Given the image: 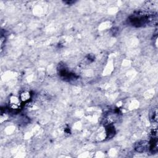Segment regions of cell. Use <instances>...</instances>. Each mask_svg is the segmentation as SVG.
Returning <instances> with one entry per match:
<instances>
[{
    "label": "cell",
    "instance_id": "cell-1",
    "mask_svg": "<svg viewBox=\"0 0 158 158\" xmlns=\"http://www.w3.org/2000/svg\"><path fill=\"white\" fill-rule=\"evenodd\" d=\"M128 21L131 25L137 27H142L147 24L156 25L157 22V16L156 14L148 15L141 12H138L131 15L129 17Z\"/></svg>",
    "mask_w": 158,
    "mask_h": 158
},
{
    "label": "cell",
    "instance_id": "cell-2",
    "mask_svg": "<svg viewBox=\"0 0 158 158\" xmlns=\"http://www.w3.org/2000/svg\"><path fill=\"white\" fill-rule=\"evenodd\" d=\"M59 75L65 80L69 81L70 80H73L77 78V76L74 73H71L70 72H69L68 70H67L65 68L63 67H59Z\"/></svg>",
    "mask_w": 158,
    "mask_h": 158
},
{
    "label": "cell",
    "instance_id": "cell-3",
    "mask_svg": "<svg viewBox=\"0 0 158 158\" xmlns=\"http://www.w3.org/2000/svg\"><path fill=\"white\" fill-rule=\"evenodd\" d=\"M149 149V142L144 141H139L135 144V150L139 152H143Z\"/></svg>",
    "mask_w": 158,
    "mask_h": 158
},
{
    "label": "cell",
    "instance_id": "cell-4",
    "mask_svg": "<svg viewBox=\"0 0 158 158\" xmlns=\"http://www.w3.org/2000/svg\"><path fill=\"white\" fill-rule=\"evenodd\" d=\"M20 99L17 97L12 96L9 101L10 107L12 109H18L20 107Z\"/></svg>",
    "mask_w": 158,
    "mask_h": 158
},
{
    "label": "cell",
    "instance_id": "cell-5",
    "mask_svg": "<svg viewBox=\"0 0 158 158\" xmlns=\"http://www.w3.org/2000/svg\"><path fill=\"white\" fill-rule=\"evenodd\" d=\"M31 98V94L30 92L28 91H23L20 95V99L23 101L25 102L28 101Z\"/></svg>",
    "mask_w": 158,
    "mask_h": 158
},
{
    "label": "cell",
    "instance_id": "cell-6",
    "mask_svg": "<svg viewBox=\"0 0 158 158\" xmlns=\"http://www.w3.org/2000/svg\"><path fill=\"white\" fill-rule=\"evenodd\" d=\"M106 132L107 135L109 138H110L114 135L115 133V130L114 128L112 126H108L107 129H106Z\"/></svg>",
    "mask_w": 158,
    "mask_h": 158
}]
</instances>
